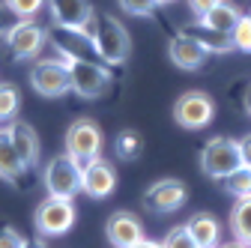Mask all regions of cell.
Returning <instances> with one entry per match:
<instances>
[{
  "label": "cell",
  "mask_w": 251,
  "mask_h": 248,
  "mask_svg": "<svg viewBox=\"0 0 251 248\" xmlns=\"http://www.w3.org/2000/svg\"><path fill=\"white\" fill-rule=\"evenodd\" d=\"M215 3H218V0H188V6H192V12H195L198 18H203Z\"/></svg>",
  "instance_id": "cell-31"
},
{
  "label": "cell",
  "mask_w": 251,
  "mask_h": 248,
  "mask_svg": "<svg viewBox=\"0 0 251 248\" xmlns=\"http://www.w3.org/2000/svg\"><path fill=\"white\" fill-rule=\"evenodd\" d=\"M6 129H9L12 147H15V152H18L24 171L36 168V165H39V135H36V129L30 126V123H24V120H15L12 126H6Z\"/></svg>",
  "instance_id": "cell-15"
},
{
  "label": "cell",
  "mask_w": 251,
  "mask_h": 248,
  "mask_svg": "<svg viewBox=\"0 0 251 248\" xmlns=\"http://www.w3.org/2000/svg\"><path fill=\"white\" fill-rule=\"evenodd\" d=\"M225 192L233 195V198H251V168L239 165L236 171H230L225 179Z\"/></svg>",
  "instance_id": "cell-22"
},
{
  "label": "cell",
  "mask_w": 251,
  "mask_h": 248,
  "mask_svg": "<svg viewBox=\"0 0 251 248\" xmlns=\"http://www.w3.org/2000/svg\"><path fill=\"white\" fill-rule=\"evenodd\" d=\"M114 149H117V156H120V159L132 162V159H138V156H141V149H144V138H141L138 132H132V129H126V132H120V135L114 138Z\"/></svg>",
  "instance_id": "cell-23"
},
{
  "label": "cell",
  "mask_w": 251,
  "mask_h": 248,
  "mask_svg": "<svg viewBox=\"0 0 251 248\" xmlns=\"http://www.w3.org/2000/svg\"><path fill=\"white\" fill-rule=\"evenodd\" d=\"M168 57H171V63H174L176 69L195 72V69H201V66L206 63L209 51H206L192 33H176V36H171V42H168Z\"/></svg>",
  "instance_id": "cell-12"
},
{
  "label": "cell",
  "mask_w": 251,
  "mask_h": 248,
  "mask_svg": "<svg viewBox=\"0 0 251 248\" xmlns=\"http://www.w3.org/2000/svg\"><path fill=\"white\" fill-rule=\"evenodd\" d=\"M90 36L93 54H96L105 66H120L126 57L132 54V36L126 24L114 15H93L90 27L84 30Z\"/></svg>",
  "instance_id": "cell-1"
},
{
  "label": "cell",
  "mask_w": 251,
  "mask_h": 248,
  "mask_svg": "<svg viewBox=\"0 0 251 248\" xmlns=\"http://www.w3.org/2000/svg\"><path fill=\"white\" fill-rule=\"evenodd\" d=\"M117 189V171L111 162H105L102 156L93 159L87 165H81V192L93 200H102Z\"/></svg>",
  "instance_id": "cell-10"
},
{
  "label": "cell",
  "mask_w": 251,
  "mask_h": 248,
  "mask_svg": "<svg viewBox=\"0 0 251 248\" xmlns=\"http://www.w3.org/2000/svg\"><path fill=\"white\" fill-rule=\"evenodd\" d=\"M24 236L15 227H0V248H21Z\"/></svg>",
  "instance_id": "cell-29"
},
{
  "label": "cell",
  "mask_w": 251,
  "mask_h": 248,
  "mask_svg": "<svg viewBox=\"0 0 251 248\" xmlns=\"http://www.w3.org/2000/svg\"><path fill=\"white\" fill-rule=\"evenodd\" d=\"M162 248H198V242L192 239V233H188L185 224H179V227H171V230L165 233Z\"/></svg>",
  "instance_id": "cell-25"
},
{
  "label": "cell",
  "mask_w": 251,
  "mask_h": 248,
  "mask_svg": "<svg viewBox=\"0 0 251 248\" xmlns=\"http://www.w3.org/2000/svg\"><path fill=\"white\" fill-rule=\"evenodd\" d=\"M30 84L39 96L45 99H57L63 93L72 90V78H69V66L66 60H39L30 72Z\"/></svg>",
  "instance_id": "cell-8"
},
{
  "label": "cell",
  "mask_w": 251,
  "mask_h": 248,
  "mask_svg": "<svg viewBox=\"0 0 251 248\" xmlns=\"http://www.w3.org/2000/svg\"><path fill=\"white\" fill-rule=\"evenodd\" d=\"M75 203L66 200V198H45L39 206H36V215H33V224L39 230V236H63L69 233L72 224H75Z\"/></svg>",
  "instance_id": "cell-6"
},
{
  "label": "cell",
  "mask_w": 251,
  "mask_h": 248,
  "mask_svg": "<svg viewBox=\"0 0 251 248\" xmlns=\"http://www.w3.org/2000/svg\"><path fill=\"white\" fill-rule=\"evenodd\" d=\"M120 6H123V12H129V15L147 18V15H152V12H155L159 0H120Z\"/></svg>",
  "instance_id": "cell-28"
},
{
  "label": "cell",
  "mask_w": 251,
  "mask_h": 248,
  "mask_svg": "<svg viewBox=\"0 0 251 248\" xmlns=\"http://www.w3.org/2000/svg\"><path fill=\"white\" fill-rule=\"evenodd\" d=\"M6 48L18 57V60H30V57H36L45 45V27H39L33 18H18L6 33Z\"/></svg>",
  "instance_id": "cell-9"
},
{
  "label": "cell",
  "mask_w": 251,
  "mask_h": 248,
  "mask_svg": "<svg viewBox=\"0 0 251 248\" xmlns=\"http://www.w3.org/2000/svg\"><path fill=\"white\" fill-rule=\"evenodd\" d=\"M18 105H21V96L15 84H0V123H6L18 114Z\"/></svg>",
  "instance_id": "cell-24"
},
{
  "label": "cell",
  "mask_w": 251,
  "mask_h": 248,
  "mask_svg": "<svg viewBox=\"0 0 251 248\" xmlns=\"http://www.w3.org/2000/svg\"><path fill=\"white\" fill-rule=\"evenodd\" d=\"M66 152L81 165L102 156V129L96 126V120L81 117L66 129Z\"/></svg>",
  "instance_id": "cell-7"
},
{
  "label": "cell",
  "mask_w": 251,
  "mask_h": 248,
  "mask_svg": "<svg viewBox=\"0 0 251 248\" xmlns=\"http://www.w3.org/2000/svg\"><path fill=\"white\" fill-rule=\"evenodd\" d=\"M239 165H242V159H239V141H233L227 135H218V138L206 141V147L201 152V171L209 179H225Z\"/></svg>",
  "instance_id": "cell-3"
},
{
  "label": "cell",
  "mask_w": 251,
  "mask_h": 248,
  "mask_svg": "<svg viewBox=\"0 0 251 248\" xmlns=\"http://www.w3.org/2000/svg\"><path fill=\"white\" fill-rule=\"evenodd\" d=\"M54 45L63 54V60H81V57H87V51H93L90 36L84 30H66V27L54 30Z\"/></svg>",
  "instance_id": "cell-18"
},
{
  "label": "cell",
  "mask_w": 251,
  "mask_h": 248,
  "mask_svg": "<svg viewBox=\"0 0 251 248\" xmlns=\"http://www.w3.org/2000/svg\"><path fill=\"white\" fill-rule=\"evenodd\" d=\"M230 233L239 245L251 248V198H236L230 209Z\"/></svg>",
  "instance_id": "cell-19"
},
{
  "label": "cell",
  "mask_w": 251,
  "mask_h": 248,
  "mask_svg": "<svg viewBox=\"0 0 251 248\" xmlns=\"http://www.w3.org/2000/svg\"><path fill=\"white\" fill-rule=\"evenodd\" d=\"M159 3H176V0H159Z\"/></svg>",
  "instance_id": "cell-37"
},
{
  "label": "cell",
  "mask_w": 251,
  "mask_h": 248,
  "mask_svg": "<svg viewBox=\"0 0 251 248\" xmlns=\"http://www.w3.org/2000/svg\"><path fill=\"white\" fill-rule=\"evenodd\" d=\"M45 6L51 9L54 24L66 30H87L93 21L90 0H45Z\"/></svg>",
  "instance_id": "cell-13"
},
{
  "label": "cell",
  "mask_w": 251,
  "mask_h": 248,
  "mask_svg": "<svg viewBox=\"0 0 251 248\" xmlns=\"http://www.w3.org/2000/svg\"><path fill=\"white\" fill-rule=\"evenodd\" d=\"M21 248H45V242H42V239H24Z\"/></svg>",
  "instance_id": "cell-34"
},
{
  "label": "cell",
  "mask_w": 251,
  "mask_h": 248,
  "mask_svg": "<svg viewBox=\"0 0 251 248\" xmlns=\"http://www.w3.org/2000/svg\"><path fill=\"white\" fill-rule=\"evenodd\" d=\"M182 203H185V185L179 179H159L144 192V206L159 215L176 212Z\"/></svg>",
  "instance_id": "cell-11"
},
{
  "label": "cell",
  "mask_w": 251,
  "mask_h": 248,
  "mask_svg": "<svg viewBox=\"0 0 251 248\" xmlns=\"http://www.w3.org/2000/svg\"><path fill=\"white\" fill-rule=\"evenodd\" d=\"M3 3L15 18H33L45 6V0H3Z\"/></svg>",
  "instance_id": "cell-27"
},
{
  "label": "cell",
  "mask_w": 251,
  "mask_h": 248,
  "mask_svg": "<svg viewBox=\"0 0 251 248\" xmlns=\"http://www.w3.org/2000/svg\"><path fill=\"white\" fill-rule=\"evenodd\" d=\"M212 117H215V102H212L209 93H203V90H185L182 96L174 102V120H176V126H182L188 132L209 126Z\"/></svg>",
  "instance_id": "cell-5"
},
{
  "label": "cell",
  "mask_w": 251,
  "mask_h": 248,
  "mask_svg": "<svg viewBox=\"0 0 251 248\" xmlns=\"http://www.w3.org/2000/svg\"><path fill=\"white\" fill-rule=\"evenodd\" d=\"M144 239V224L129 209H117L108 219V242L114 248H132Z\"/></svg>",
  "instance_id": "cell-14"
},
{
  "label": "cell",
  "mask_w": 251,
  "mask_h": 248,
  "mask_svg": "<svg viewBox=\"0 0 251 248\" xmlns=\"http://www.w3.org/2000/svg\"><path fill=\"white\" fill-rule=\"evenodd\" d=\"M185 33H192L209 54H215V51H230L233 48V42H230V36H225V33H215V30H206L203 24L201 27H188Z\"/></svg>",
  "instance_id": "cell-21"
},
{
  "label": "cell",
  "mask_w": 251,
  "mask_h": 248,
  "mask_svg": "<svg viewBox=\"0 0 251 248\" xmlns=\"http://www.w3.org/2000/svg\"><path fill=\"white\" fill-rule=\"evenodd\" d=\"M185 227L192 233V239L198 242V248H215L218 239H222V224H218V219L209 212H195L192 219L185 222Z\"/></svg>",
  "instance_id": "cell-16"
},
{
  "label": "cell",
  "mask_w": 251,
  "mask_h": 248,
  "mask_svg": "<svg viewBox=\"0 0 251 248\" xmlns=\"http://www.w3.org/2000/svg\"><path fill=\"white\" fill-rule=\"evenodd\" d=\"M42 182L48 189V198L72 200L81 192V162L72 159L69 152H57L42 171Z\"/></svg>",
  "instance_id": "cell-2"
},
{
  "label": "cell",
  "mask_w": 251,
  "mask_h": 248,
  "mask_svg": "<svg viewBox=\"0 0 251 248\" xmlns=\"http://www.w3.org/2000/svg\"><path fill=\"white\" fill-rule=\"evenodd\" d=\"M239 18H242L239 6H233L230 0H218V3H215L203 18H201V24H203L206 30H215V33L230 36V33H233V27L239 24Z\"/></svg>",
  "instance_id": "cell-17"
},
{
  "label": "cell",
  "mask_w": 251,
  "mask_h": 248,
  "mask_svg": "<svg viewBox=\"0 0 251 248\" xmlns=\"http://www.w3.org/2000/svg\"><path fill=\"white\" fill-rule=\"evenodd\" d=\"M222 248H245V245H239V242H233V245H222Z\"/></svg>",
  "instance_id": "cell-36"
},
{
  "label": "cell",
  "mask_w": 251,
  "mask_h": 248,
  "mask_svg": "<svg viewBox=\"0 0 251 248\" xmlns=\"http://www.w3.org/2000/svg\"><path fill=\"white\" fill-rule=\"evenodd\" d=\"M132 248H162V242H155V239H147V236H144V239H141L138 245H132Z\"/></svg>",
  "instance_id": "cell-33"
},
{
  "label": "cell",
  "mask_w": 251,
  "mask_h": 248,
  "mask_svg": "<svg viewBox=\"0 0 251 248\" xmlns=\"http://www.w3.org/2000/svg\"><path fill=\"white\" fill-rule=\"evenodd\" d=\"M245 111H248V117H251V84L245 87Z\"/></svg>",
  "instance_id": "cell-35"
},
{
  "label": "cell",
  "mask_w": 251,
  "mask_h": 248,
  "mask_svg": "<svg viewBox=\"0 0 251 248\" xmlns=\"http://www.w3.org/2000/svg\"><path fill=\"white\" fill-rule=\"evenodd\" d=\"M239 159H242L245 168H251V132L239 138Z\"/></svg>",
  "instance_id": "cell-30"
},
{
  "label": "cell",
  "mask_w": 251,
  "mask_h": 248,
  "mask_svg": "<svg viewBox=\"0 0 251 248\" xmlns=\"http://www.w3.org/2000/svg\"><path fill=\"white\" fill-rule=\"evenodd\" d=\"M15 21H18V18L6 9V3H0V33H6V30H9Z\"/></svg>",
  "instance_id": "cell-32"
},
{
  "label": "cell",
  "mask_w": 251,
  "mask_h": 248,
  "mask_svg": "<svg viewBox=\"0 0 251 248\" xmlns=\"http://www.w3.org/2000/svg\"><path fill=\"white\" fill-rule=\"evenodd\" d=\"M230 42H233V48L251 54V15L239 18V24L233 27V33H230Z\"/></svg>",
  "instance_id": "cell-26"
},
{
  "label": "cell",
  "mask_w": 251,
  "mask_h": 248,
  "mask_svg": "<svg viewBox=\"0 0 251 248\" xmlns=\"http://www.w3.org/2000/svg\"><path fill=\"white\" fill-rule=\"evenodd\" d=\"M69 66V78H72V90L78 93L81 99H99L108 93L111 87V72L108 66L96 63L90 57H81V60H66Z\"/></svg>",
  "instance_id": "cell-4"
},
{
  "label": "cell",
  "mask_w": 251,
  "mask_h": 248,
  "mask_svg": "<svg viewBox=\"0 0 251 248\" xmlns=\"http://www.w3.org/2000/svg\"><path fill=\"white\" fill-rule=\"evenodd\" d=\"M24 174V165L18 159V152L12 147V138H9V129H0V179H18Z\"/></svg>",
  "instance_id": "cell-20"
}]
</instances>
